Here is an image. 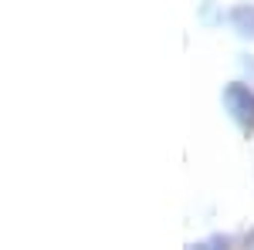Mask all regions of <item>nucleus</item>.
<instances>
[{"instance_id": "obj_1", "label": "nucleus", "mask_w": 254, "mask_h": 250, "mask_svg": "<svg viewBox=\"0 0 254 250\" xmlns=\"http://www.w3.org/2000/svg\"><path fill=\"white\" fill-rule=\"evenodd\" d=\"M220 105H224L227 118H231L244 135L254 132V92L244 85V81H231V85H224V92H220Z\"/></svg>"}, {"instance_id": "obj_2", "label": "nucleus", "mask_w": 254, "mask_h": 250, "mask_svg": "<svg viewBox=\"0 0 254 250\" xmlns=\"http://www.w3.org/2000/svg\"><path fill=\"white\" fill-rule=\"evenodd\" d=\"M227 24L237 38L244 41H254V3H234L227 10Z\"/></svg>"}, {"instance_id": "obj_3", "label": "nucleus", "mask_w": 254, "mask_h": 250, "mask_svg": "<svg viewBox=\"0 0 254 250\" xmlns=\"http://www.w3.org/2000/svg\"><path fill=\"white\" fill-rule=\"evenodd\" d=\"M196 20L203 27H217V24H224V14H220V7H217L214 0H203L200 10H196Z\"/></svg>"}, {"instance_id": "obj_4", "label": "nucleus", "mask_w": 254, "mask_h": 250, "mask_svg": "<svg viewBox=\"0 0 254 250\" xmlns=\"http://www.w3.org/2000/svg\"><path fill=\"white\" fill-rule=\"evenodd\" d=\"M227 244H231V237H227V233H214V237L200 240V244H193V247H227Z\"/></svg>"}, {"instance_id": "obj_5", "label": "nucleus", "mask_w": 254, "mask_h": 250, "mask_svg": "<svg viewBox=\"0 0 254 250\" xmlns=\"http://www.w3.org/2000/svg\"><path fill=\"white\" fill-rule=\"evenodd\" d=\"M241 68H244V71H251V75H254V61L248 58V54H241Z\"/></svg>"}, {"instance_id": "obj_6", "label": "nucleus", "mask_w": 254, "mask_h": 250, "mask_svg": "<svg viewBox=\"0 0 254 250\" xmlns=\"http://www.w3.org/2000/svg\"><path fill=\"white\" fill-rule=\"evenodd\" d=\"M244 244H248V247H254V230H248V237H244Z\"/></svg>"}]
</instances>
